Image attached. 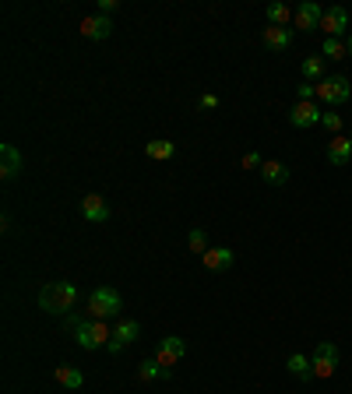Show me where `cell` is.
Listing matches in <instances>:
<instances>
[{"instance_id": "cell-1", "label": "cell", "mask_w": 352, "mask_h": 394, "mask_svg": "<svg viewBox=\"0 0 352 394\" xmlns=\"http://www.w3.org/2000/svg\"><path fill=\"white\" fill-rule=\"evenodd\" d=\"M74 303H78V289L71 282H50L39 289V310H46V313L64 317L74 310Z\"/></svg>"}, {"instance_id": "cell-2", "label": "cell", "mask_w": 352, "mask_h": 394, "mask_svg": "<svg viewBox=\"0 0 352 394\" xmlns=\"http://www.w3.org/2000/svg\"><path fill=\"white\" fill-rule=\"evenodd\" d=\"M85 310H89V317H92V320L120 317V310H124V296H120L117 289H110V285H99V289H92V292H89Z\"/></svg>"}, {"instance_id": "cell-3", "label": "cell", "mask_w": 352, "mask_h": 394, "mask_svg": "<svg viewBox=\"0 0 352 394\" xmlns=\"http://www.w3.org/2000/svg\"><path fill=\"white\" fill-rule=\"evenodd\" d=\"M74 338H78V345L85 348V352H96V348H103V345H110L113 341V327L106 324V320H85L78 331H74Z\"/></svg>"}, {"instance_id": "cell-4", "label": "cell", "mask_w": 352, "mask_h": 394, "mask_svg": "<svg viewBox=\"0 0 352 394\" xmlns=\"http://www.w3.org/2000/svg\"><path fill=\"white\" fill-rule=\"evenodd\" d=\"M317 99L324 106H345L352 99V81L345 74H327L320 85H317Z\"/></svg>"}, {"instance_id": "cell-5", "label": "cell", "mask_w": 352, "mask_h": 394, "mask_svg": "<svg viewBox=\"0 0 352 394\" xmlns=\"http://www.w3.org/2000/svg\"><path fill=\"white\" fill-rule=\"evenodd\" d=\"M310 359H313V376H331L338 369V348L331 341H320Z\"/></svg>"}, {"instance_id": "cell-6", "label": "cell", "mask_w": 352, "mask_h": 394, "mask_svg": "<svg viewBox=\"0 0 352 394\" xmlns=\"http://www.w3.org/2000/svg\"><path fill=\"white\" fill-rule=\"evenodd\" d=\"M320 117H324V110H320L317 103H296V106L289 110V124H292V127H299V131H306V127L320 124Z\"/></svg>"}, {"instance_id": "cell-7", "label": "cell", "mask_w": 352, "mask_h": 394, "mask_svg": "<svg viewBox=\"0 0 352 394\" xmlns=\"http://www.w3.org/2000/svg\"><path fill=\"white\" fill-rule=\"evenodd\" d=\"M183 352H187V345H183V338H176V334H169V338H162L159 341V348H155V359L166 366V369H173L180 359H183Z\"/></svg>"}, {"instance_id": "cell-8", "label": "cell", "mask_w": 352, "mask_h": 394, "mask_svg": "<svg viewBox=\"0 0 352 394\" xmlns=\"http://www.w3.org/2000/svg\"><path fill=\"white\" fill-rule=\"evenodd\" d=\"M320 18H324V8L320 4H299L296 15H292V25L303 29V32H317L320 29Z\"/></svg>"}, {"instance_id": "cell-9", "label": "cell", "mask_w": 352, "mask_h": 394, "mask_svg": "<svg viewBox=\"0 0 352 394\" xmlns=\"http://www.w3.org/2000/svg\"><path fill=\"white\" fill-rule=\"evenodd\" d=\"M78 29H82V36H85V39H96V43H99V39H110L113 22H110L106 15H89V18H82V25H78Z\"/></svg>"}, {"instance_id": "cell-10", "label": "cell", "mask_w": 352, "mask_h": 394, "mask_svg": "<svg viewBox=\"0 0 352 394\" xmlns=\"http://www.w3.org/2000/svg\"><path fill=\"white\" fill-rule=\"evenodd\" d=\"M327 162L331 166H348L352 162V138H345V134H334L331 141H327Z\"/></svg>"}, {"instance_id": "cell-11", "label": "cell", "mask_w": 352, "mask_h": 394, "mask_svg": "<svg viewBox=\"0 0 352 394\" xmlns=\"http://www.w3.org/2000/svg\"><path fill=\"white\" fill-rule=\"evenodd\" d=\"M320 29H324L331 39H338V36L348 29V11H345V8H327L324 18H320Z\"/></svg>"}, {"instance_id": "cell-12", "label": "cell", "mask_w": 352, "mask_h": 394, "mask_svg": "<svg viewBox=\"0 0 352 394\" xmlns=\"http://www.w3.org/2000/svg\"><path fill=\"white\" fill-rule=\"evenodd\" d=\"M82 215H85L89 222H106V218H110L106 197H103V194H85V197H82Z\"/></svg>"}, {"instance_id": "cell-13", "label": "cell", "mask_w": 352, "mask_h": 394, "mask_svg": "<svg viewBox=\"0 0 352 394\" xmlns=\"http://www.w3.org/2000/svg\"><path fill=\"white\" fill-rule=\"evenodd\" d=\"M201 261H204V268H208V271H229V268H233V261H236V254H233L229 247H211Z\"/></svg>"}, {"instance_id": "cell-14", "label": "cell", "mask_w": 352, "mask_h": 394, "mask_svg": "<svg viewBox=\"0 0 352 394\" xmlns=\"http://www.w3.org/2000/svg\"><path fill=\"white\" fill-rule=\"evenodd\" d=\"M261 39H264V46H268V50H275V53H285V50L292 46V29H275V25H268Z\"/></svg>"}, {"instance_id": "cell-15", "label": "cell", "mask_w": 352, "mask_h": 394, "mask_svg": "<svg viewBox=\"0 0 352 394\" xmlns=\"http://www.w3.org/2000/svg\"><path fill=\"white\" fill-rule=\"evenodd\" d=\"M53 380L60 383V387H67V390H78V387H85V373L78 369V366H57L53 369Z\"/></svg>"}, {"instance_id": "cell-16", "label": "cell", "mask_w": 352, "mask_h": 394, "mask_svg": "<svg viewBox=\"0 0 352 394\" xmlns=\"http://www.w3.org/2000/svg\"><path fill=\"white\" fill-rule=\"evenodd\" d=\"M261 180L271 183V187H282V183H289V166L285 162H264L261 166Z\"/></svg>"}, {"instance_id": "cell-17", "label": "cell", "mask_w": 352, "mask_h": 394, "mask_svg": "<svg viewBox=\"0 0 352 394\" xmlns=\"http://www.w3.org/2000/svg\"><path fill=\"white\" fill-rule=\"evenodd\" d=\"M285 369H289L292 376H299V380H313V359H310V355H299V352L289 355V359H285Z\"/></svg>"}, {"instance_id": "cell-18", "label": "cell", "mask_w": 352, "mask_h": 394, "mask_svg": "<svg viewBox=\"0 0 352 394\" xmlns=\"http://www.w3.org/2000/svg\"><path fill=\"white\" fill-rule=\"evenodd\" d=\"M0 155H4V169H0V173H4V180H15L22 173V152L15 145H4V148H0Z\"/></svg>"}, {"instance_id": "cell-19", "label": "cell", "mask_w": 352, "mask_h": 394, "mask_svg": "<svg viewBox=\"0 0 352 394\" xmlns=\"http://www.w3.org/2000/svg\"><path fill=\"white\" fill-rule=\"evenodd\" d=\"M169 373H173V369H166L159 359H145V362H138V380H145V383H152V380H159V376L166 380Z\"/></svg>"}, {"instance_id": "cell-20", "label": "cell", "mask_w": 352, "mask_h": 394, "mask_svg": "<svg viewBox=\"0 0 352 394\" xmlns=\"http://www.w3.org/2000/svg\"><path fill=\"white\" fill-rule=\"evenodd\" d=\"M327 74H324V57H306L303 60V81H310V85H320Z\"/></svg>"}, {"instance_id": "cell-21", "label": "cell", "mask_w": 352, "mask_h": 394, "mask_svg": "<svg viewBox=\"0 0 352 394\" xmlns=\"http://www.w3.org/2000/svg\"><path fill=\"white\" fill-rule=\"evenodd\" d=\"M145 155L155 159V162H169V159L176 155V145H173V141H148V145H145Z\"/></svg>"}, {"instance_id": "cell-22", "label": "cell", "mask_w": 352, "mask_h": 394, "mask_svg": "<svg viewBox=\"0 0 352 394\" xmlns=\"http://www.w3.org/2000/svg\"><path fill=\"white\" fill-rule=\"evenodd\" d=\"M138 334H141V324H138V320H120V324L113 327V341H120V345L138 341Z\"/></svg>"}, {"instance_id": "cell-23", "label": "cell", "mask_w": 352, "mask_h": 394, "mask_svg": "<svg viewBox=\"0 0 352 394\" xmlns=\"http://www.w3.org/2000/svg\"><path fill=\"white\" fill-rule=\"evenodd\" d=\"M292 15H296V11H289L285 4H268V22H271L275 29H289Z\"/></svg>"}, {"instance_id": "cell-24", "label": "cell", "mask_w": 352, "mask_h": 394, "mask_svg": "<svg viewBox=\"0 0 352 394\" xmlns=\"http://www.w3.org/2000/svg\"><path fill=\"white\" fill-rule=\"evenodd\" d=\"M320 57H331V60H345L348 57V50H345V43L341 39H324V46H320Z\"/></svg>"}, {"instance_id": "cell-25", "label": "cell", "mask_w": 352, "mask_h": 394, "mask_svg": "<svg viewBox=\"0 0 352 394\" xmlns=\"http://www.w3.org/2000/svg\"><path fill=\"white\" fill-rule=\"evenodd\" d=\"M187 247H190V254H208L211 247H208V232L204 229H190V236H187Z\"/></svg>"}, {"instance_id": "cell-26", "label": "cell", "mask_w": 352, "mask_h": 394, "mask_svg": "<svg viewBox=\"0 0 352 394\" xmlns=\"http://www.w3.org/2000/svg\"><path fill=\"white\" fill-rule=\"evenodd\" d=\"M296 96H299V103H313V96H317V85H310V81H303V85L296 88Z\"/></svg>"}, {"instance_id": "cell-27", "label": "cell", "mask_w": 352, "mask_h": 394, "mask_svg": "<svg viewBox=\"0 0 352 394\" xmlns=\"http://www.w3.org/2000/svg\"><path fill=\"white\" fill-rule=\"evenodd\" d=\"M320 124H324L331 134H338V131H341V117H338V113H324V117H320Z\"/></svg>"}, {"instance_id": "cell-28", "label": "cell", "mask_w": 352, "mask_h": 394, "mask_svg": "<svg viewBox=\"0 0 352 394\" xmlns=\"http://www.w3.org/2000/svg\"><path fill=\"white\" fill-rule=\"evenodd\" d=\"M261 166H264V159H261L257 152H247V155H243V169H261Z\"/></svg>"}, {"instance_id": "cell-29", "label": "cell", "mask_w": 352, "mask_h": 394, "mask_svg": "<svg viewBox=\"0 0 352 394\" xmlns=\"http://www.w3.org/2000/svg\"><path fill=\"white\" fill-rule=\"evenodd\" d=\"M110 11H117V0H99V15L110 18Z\"/></svg>"}, {"instance_id": "cell-30", "label": "cell", "mask_w": 352, "mask_h": 394, "mask_svg": "<svg viewBox=\"0 0 352 394\" xmlns=\"http://www.w3.org/2000/svg\"><path fill=\"white\" fill-rule=\"evenodd\" d=\"M201 106H204V110H215V106H219V96H211V92L201 96Z\"/></svg>"}, {"instance_id": "cell-31", "label": "cell", "mask_w": 352, "mask_h": 394, "mask_svg": "<svg viewBox=\"0 0 352 394\" xmlns=\"http://www.w3.org/2000/svg\"><path fill=\"white\" fill-rule=\"evenodd\" d=\"M345 50H348V57H352V32H348V39H345Z\"/></svg>"}]
</instances>
